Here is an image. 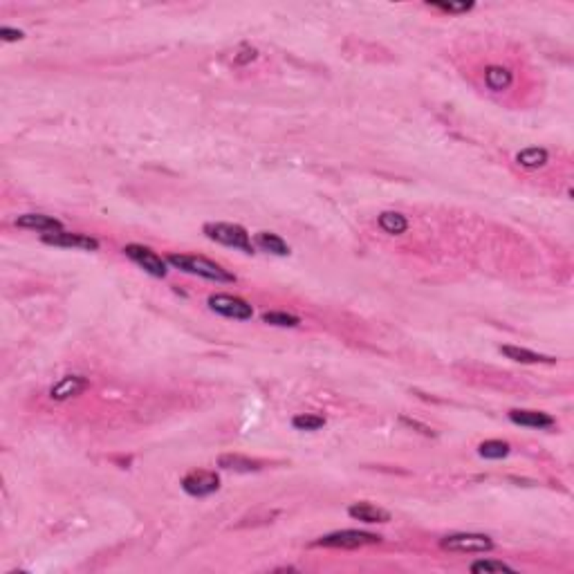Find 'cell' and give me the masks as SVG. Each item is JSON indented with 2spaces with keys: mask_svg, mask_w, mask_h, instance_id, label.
<instances>
[{
  "mask_svg": "<svg viewBox=\"0 0 574 574\" xmlns=\"http://www.w3.org/2000/svg\"><path fill=\"white\" fill-rule=\"evenodd\" d=\"M169 262L173 267H178L186 274L200 276V279L206 281H216V283H236V276L227 272L225 267H220L218 262L202 258V256H191V253H171Z\"/></svg>",
  "mask_w": 574,
  "mask_h": 574,
  "instance_id": "6da1fadb",
  "label": "cell"
},
{
  "mask_svg": "<svg viewBox=\"0 0 574 574\" xmlns=\"http://www.w3.org/2000/svg\"><path fill=\"white\" fill-rule=\"evenodd\" d=\"M204 234H206V238L220 242V245L234 247V249H240L245 253H253L251 236L247 234V229H242L240 225H234V223H206Z\"/></svg>",
  "mask_w": 574,
  "mask_h": 574,
  "instance_id": "7a4b0ae2",
  "label": "cell"
},
{
  "mask_svg": "<svg viewBox=\"0 0 574 574\" xmlns=\"http://www.w3.org/2000/svg\"><path fill=\"white\" fill-rule=\"evenodd\" d=\"M382 536L370 534V532H359V529H341V532L326 534L318 540H314L316 547H341V550H355L363 545H374L379 543Z\"/></svg>",
  "mask_w": 574,
  "mask_h": 574,
  "instance_id": "3957f363",
  "label": "cell"
},
{
  "mask_svg": "<svg viewBox=\"0 0 574 574\" xmlns=\"http://www.w3.org/2000/svg\"><path fill=\"white\" fill-rule=\"evenodd\" d=\"M440 547L447 552H460V554H476V552H491L493 540L487 534H471V532H460V534H449L440 540Z\"/></svg>",
  "mask_w": 574,
  "mask_h": 574,
  "instance_id": "277c9868",
  "label": "cell"
},
{
  "mask_svg": "<svg viewBox=\"0 0 574 574\" xmlns=\"http://www.w3.org/2000/svg\"><path fill=\"white\" fill-rule=\"evenodd\" d=\"M209 307L227 318H234V321H249L253 316V307L240 299V296H231V294H214L209 296Z\"/></svg>",
  "mask_w": 574,
  "mask_h": 574,
  "instance_id": "5b68a950",
  "label": "cell"
},
{
  "mask_svg": "<svg viewBox=\"0 0 574 574\" xmlns=\"http://www.w3.org/2000/svg\"><path fill=\"white\" fill-rule=\"evenodd\" d=\"M124 253L135 265H139V267L146 272V274L155 276V279H164V276H167V272H169L167 270V260H164L162 256H158V253L153 251V249L144 247V245H126Z\"/></svg>",
  "mask_w": 574,
  "mask_h": 574,
  "instance_id": "8992f818",
  "label": "cell"
},
{
  "mask_svg": "<svg viewBox=\"0 0 574 574\" xmlns=\"http://www.w3.org/2000/svg\"><path fill=\"white\" fill-rule=\"evenodd\" d=\"M182 489L195 498H204V496H211L220 489V478L216 471L195 469L182 478Z\"/></svg>",
  "mask_w": 574,
  "mask_h": 574,
  "instance_id": "52a82bcc",
  "label": "cell"
},
{
  "mask_svg": "<svg viewBox=\"0 0 574 574\" xmlns=\"http://www.w3.org/2000/svg\"><path fill=\"white\" fill-rule=\"evenodd\" d=\"M43 242L54 247H68V249H85V251H97L99 240L85 234H72V231H50V234H43Z\"/></svg>",
  "mask_w": 574,
  "mask_h": 574,
  "instance_id": "ba28073f",
  "label": "cell"
},
{
  "mask_svg": "<svg viewBox=\"0 0 574 574\" xmlns=\"http://www.w3.org/2000/svg\"><path fill=\"white\" fill-rule=\"evenodd\" d=\"M85 388H90V382H88L83 374H65V377H61L50 388V400L68 402L72 397H79Z\"/></svg>",
  "mask_w": 574,
  "mask_h": 574,
  "instance_id": "9c48e42d",
  "label": "cell"
},
{
  "mask_svg": "<svg viewBox=\"0 0 574 574\" xmlns=\"http://www.w3.org/2000/svg\"><path fill=\"white\" fill-rule=\"evenodd\" d=\"M348 514L361 523H388L391 512H386L384 507L370 505V503H355L348 507Z\"/></svg>",
  "mask_w": 574,
  "mask_h": 574,
  "instance_id": "30bf717a",
  "label": "cell"
},
{
  "mask_svg": "<svg viewBox=\"0 0 574 574\" xmlns=\"http://www.w3.org/2000/svg\"><path fill=\"white\" fill-rule=\"evenodd\" d=\"M16 227H23V229H34V231H61L63 225L61 220H57L54 216H46V214H23L16 218Z\"/></svg>",
  "mask_w": 574,
  "mask_h": 574,
  "instance_id": "8fae6325",
  "label": "cell"
},
{
  "mask_svg": "<svg viewBox=\"0 0 574 574\" xmlns=\"http://www.w3.org/2000/svg\"><path fill=\"white\" fill-rule=\"evenodd\" d=\"M510 419L514 424L529 426V428H552L556 424L554 417L540 411H510Z\"/></svg>",
  "mask_w": 574,
  "mask_h": 574,
  "instance_id": "7c38bea8",
  "label": "cell"
},
{
  "mask_svg": "<svg viewBox=\"0 0 574 574\" xmlns=\"http://www.w3.org/2000/svg\"><path fill=\"white\" fill-rule=\"evenodd\" d=\"M500 352L507 359L518 361V363H554V357L538 355V352H534V350L518 348V346H500Z\"/></svg>",
  "mask_w": 574,
  "mask_h": 574,
  "instance_id": "4fadbf2b",
  "label": "cell"
},
{
  "mask_svg": "<svg viewBox=\"0 0 574 574\" xmlns=\"http://www.w3.org/2000/svg\"><path fill=\"white\" fill-rule=\"evenodd\" d=\"M514 76L507 68H500V65H489L487 70H484V83H487L489 90L493 92H500V90H507V88L512 85Z\"/></svg>",
  "mask_w": 574,
  "mask_h": 574,
  "instance_id": "5bb4252c",
  "label": "cell"
},
{
  "mask_svg": "<svg viewBox=\"0 0 574 574\" xmlns=\"http://www.w3.org/2000/svg\"><path fill=\"white\" fill-rule=\"evenodd\" d=\"M218 467H223L227 471L249 473V471H258L260 469V462L251 460V458H245V456H238V454H227V456H220Z\"/></svg>",
  "mask_w": 574,
  "mask_h": 574,
  "instance_id": "9a60e30c",
  "label": "cell"
},
{
  "mask_svg": "<svg viewBox=\"0 0 574 574\" xmlns=\"http://www.w3.org/2000/svg\"><path fill=\"white\" fill-rule=\"evenodd\" d=\"M256 245L262 251L274 253V256H287V253H290V245H287L281 236L272 234V231H260V234H256Z\"/></svg>",
  "mask_w": 574,
  "mask_h": 574,
  "instance_id": "2e32d148",
  "label": "cell"
},
{
  "mask_svg": "<svg viewBox=\"0 0 574 574\" xmlns=\"http://www.w3.org/2000/svg\"><path fill=\"white\" fill-rule=\"evenodd\" d=\"M377 223H379L382 231H386V234H391V236H402L404 231L408 229V220H406V216L397 214V211H384V214L377 218Z\"/></svg>",
  "mask_w": 574,
  "mask_h": 574,
  "instance_id": "e0dca14e",
  "label": "cell"
},
{
  "mask_svg": "<svg viewBox=\"0 0 574 574\" xmlns=\"http://www.w3.org/2000/svg\"><path fill=\"white\" fill-rule=\"evenodd\" d=\"M550 155L545 148H538V146H532V148H525L516 155V162L521 164L523 169H543L547 164Z\"/></svg>",
  "mask_w": 574,
  "mask_h": 574,
  "instance_id": "ac0fdd59",
  "label": "cell"
},
{
  "mask_svg": "<svg viewBox=\"0 0 574 574\" xmlns=\"http://www.w3.org/2000/svg\"><path fill=\"white\" fill-rule=\"evenodd\" d=\"M478 454L487 460H500L510 456V444L503 442V440H487L478 447Z\"/></svg>",
  "mask_w": 574,
  "mask_h": 574,
  "instance_id": "d6986e66",
  "label": "cell"
},
{
  "mask_svg": "<svg viewBox=\"0 0 574 574\" xmlns=\"http://www.w3.org/2000/svg\"><path fill=\"white\" fill-rule=\"evenodd\" d=\"M292 426L299 430H318L326 426V417L321 415H312V413H301L292 419Z\"/></svg>",
  "mask_w": 574,
  "mask_h": 574,
  "instance_id": "ffe728a7",
  "label": "cell"
},
{
  "mask_svg": "<svg viewBox=\"0 0 574 574\" xmlns=\"http://www.w3.org/2000/svg\"><path fill=\"white\" fill-rule=\"evenodd\" d=\"M262 321L270 326H276V328H296L301 323V318L294 314H287V312H265Z\"/></svg>",
  "mask_w": 574,
  "mask_h": 574,
  "instance_id": "44dd1931",
  "label": "cell"
},
{
  "mask_svg": "<svg viewBox=\"0 0 574 574\" xmlns=\"http://www.w3.org/2000/svg\"><path fill=\"white\" fill-rule=\"evenodd\" d=\"M471 572H516L512 566H507L503 561H491V559H482L471 563Z\"/></svg>",
  "mask_w": 574,
  "mask_h": 574,
  "instance_id": "7402d4cb",
  "label": "cell"
},
{
  "mask_svg": "<svg viewBox=\"0 0 574 574\" xmlns=\"http://www.w3.org/2000/svg\"><path fill=\"white\" fill-rule=\"evenodd\" d=\"M428 5L444 14H465L473 7V3H428Z\"/></svg>",
  "mask_w": 574,
  "mask_h": 574,
  "instance_id": "603a6c76",
  "label": "cell"
},
{
  "mask_svg": "<svg viewBox=\"0 0 574 574\" xmlns=\"http://www.w3.org/2000/svg\"><path fill=\"white\" fill-rule=\"evenodd\" d=\"M256 57H258V52L253 50V48H249V46H245V48H240V52L236 54V59H234V61H236L238 65H245V63L253 61Z\"/></svg>",
  "mask_w": 574,
  "mask_h": 574,
  "instance_id": "cb8c5ba5",
  "label": "cell"
},
{
  "mask_svg": "<svg viewBox=\"0 0 574 574\" xmlns=\"http://www.w3.org/2000/svg\"><path fill=\"white\" fill-rule=\"evenodd\" d=\"M0 36H3V41H20L25 34H23L20 29H14V27L3 25V27H0Z\"/></svg>",
  "mask_w": 574,
  "mask_h": 574,
  "instance_id": "d4e9b609",
  "label": "cell"
},
{
  "mask_svg": "<svg viewBox=\"0 0 574 574\" xmlns=\"http://www.w3.org/2000/svg\"><path fill=\"white\" fill-rule=\"evenodd\" d=\"M402 422H404L406 426H411V428H419V433H422V435H435L433 430H430V426H426V424H419L417 419H408V417H402Z\"/></svg>",
  "mask_w": 574,
  "mask_h": 574,
  "instance_id": "484cf974",
  "label": "cell"
}]
</instances>
